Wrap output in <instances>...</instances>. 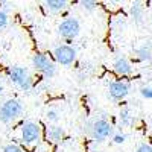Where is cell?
Instances as JSON below:
<instances>
[{
  "mask_svg": "<svg viewBox=\"0 0 152 152\" xmlns=\"http://www.w3.org/2000/svg\"><path fill=\"white\" fill-rule=\"evenodd\" d=\"M23 113V107L17 99H8L0 105V122L11 123L18 119Z\"/></svg>",
  "mask_w": 152,
  "mask_h": 152,
  "instance_id": "obj_1",
  "label": "cell"
},
{
  "mask_svg": "<svg viewBox=\"0 0 152 152\" xmlns=\"http://www.w3.org/2000/svg\"><path fill=\"white\" fill-rule=\"evenodd\" d=\"M9 79H11L12 84H15L23 91H29L34 85V81L31 78L29 72L24 67H20V66H14V67L9 69Z\"/></svg>",
  "mask_w": 152,
  "mask_h": 152,
  "instance_id": "obj_2",
  "label": "cell"
},
{
  "mask_svg": "<svg viewBox=\"0 0 152 152\" xmlns=\"http://www.w3.org/2000/svg\"><path fill=\"white\" fill-rule=\"evenodd\" d=\"M32 67L37 70V72H40L44 78L50 79V78H53L55 73H56V67L52 61H50L44 53H35L32 56Z\"/></svg>",
  "mask_w": 152,
  "mask_h": 152,
  "instance_id": "obj_3",
  "label": "cell"
},
{
  "mask_svg": "<svg viewBox=\"0 0 152 152\" xmlns=\"http://www.w3.org/2000/svg\"><path fill=\"white\" fill-rule=\"evenodd\" d=\"M40 135H41V128L37 122L28 120V122L23 123V126H21V142H23V145L32 146V145L38 143Z\"/></svg>",
  "mask_w": 152,
  "mask_h": 152,
  "instance_id": "obj_4",
  "label": "cell"
},
{
  "mask_svg": "<svg viewBox=\"0 0 152 152\" xmlns=\"http://www.w3.org/2000/svg\"><path fill=\"white\" fill-rule=\"evenodd\" d=\"M81 24L75 17H69L66 20H62L58 26V34L64 38V40H75L79 35Z\"/></svg>",
  "mask_w": 152,
  "mask_h": 152,
  "instance_id": "obj_5",
  "label": "cell"
},
{
  "mask_svg": "<svg viewBox=\"0 0 152 152\" xmlns=\"http://www.w3.org/2000/svg\"><path fill=\"white\" fill-rule=\"evenodd\" d=\"M113 132V126L108 120L105 119H97L91 123V128H90V134L94 138L96 142H104L111 135Z\"/></svg>",
  "mask_w": 152,
  "mask_h": 152,
  "instance_id": "obj_6",
  "label": "cell"
},
{
  "mask_svg": "<svg viewBox=\"0 0 152 152\" xmlns=\"http://www.w3.org/2000/svg\"><path fill=\"white\" fill-rule=\"evenodd\" d=\"M53 55L58 64L61 66H72L76 61V49L69 44H61L53 50Z\"/></svg>",
  "mask_w": 152,
  "mask_h": 152,
  "instance_id": "obj_7",
  "label": "cell"
},
{
  "mask_svg": "<svg viewBox=\"0 0 152 152\" xmlns=\"http://www.w3.org/2000/svg\"><path fill=\"white\" fill-rule=\"evenodd\" d=\"M108 93L113 100H123L129 94V84L126 81H113L108 87Z\"/></svg>",
  "mask_w": 152,
  "mask_h": 152,
  "instance_id": "obj_8",
  "label": "cell"
},
{
  "mask_svg": "<svg viewBox=\"0 0 152 152\" xmlns=\"http://www.w3.org/2000/svg\"><path fill=\"white\" fill-rule=\"evenodd\" d=\"M113 69L119 76H122V78L132 75V66H131V62L126 58H117L116 61H114V64H113Z\"/></svg>",
  "mask_w": 152,
  "mask_h": 152,
  "instance_id": "obj_9",
  "label": "cell"
},
{
  "mask_svg": "<svg viewBox=\"0 0 152 152\" xmlns=\"http://www.w3.org/2000/svg\"><path fill=\"white\" fill-rule=\"evenodd\" d=\"M46 135H47V140L49 142L58 143V142H61L62 138L66 137V131L59 125H50L49 128H47V131H46Z\"/></svg>",
  "mask_w": 152,
  "mask_h": 152,
  "instance_id": "obj_10",
  "label": "cell"
},
{
  "mask_svg": "<svg viewBox=\"0 0 152 152\" xmlns=\"http://www.w3.org/2000/svg\"><path fill=\"white\" fill-rule=\"evenodd\" d=\"M135 55L140 61H146V62H152V43H143L140 47L135 49Z\"/></svg>",
  "mask_w": 152,
  "mask_h": 152,
  "instance_id": "obj_11",
  "label": "cell"
},
{
  "mask_svg": "<svg viewBox=\"0 0 152 152\" xmlns=\"http://www.w3.org/2000/svg\"><path fill=\"white\" fill-rule=\"evenodd\" d=\"M131 17L132 20L137 23V24H140L145 18V8L140 2H132L131 5Z\"/></svg>",
  "mask_w": 152,
  "mask_h": 152,
  "instance_id": "obj_12",
  "label": "cell"
},
{
  "mask_svg": "<svg viewBox=\"0 0 152 152\" xmlns=\"http://www.w3.org/2000/svg\"><path fill=\"white\" fill-rule=\"evenodd\" d=\"M44 6L50 12H61L62 9L67 6V2H66V0H46Z\"/></svg>",
  "mask_w": 152,
  "mask_h": 152,
  "instance_id": "obj_13",
  "label": "cell"
},
{
  "mask_svg": "<svg viewBox=\"0 0 152 152\" xmlns=\"http://www.w3.org/2000/svg\"><path fill=\"white\" fill-rule=\"evenodd\" d=\"M119 120L122 123V126H129L132 123V113L129 108H122L120 113H119Z\"/></svg>",
  "mask_w": 152,
  "mask_h": 152,
  "instance_id": "obj_14",
  "label": "cell"
},
{
  "mask_svg": "<svg viewBox=\"0 0 152 152\" xmlns=\"http://www.w3.org/2000/svg\"><path fill=\"white\" fill-rule=\"evenodd\" d=\"M46 117H47V120L49 122H53V123H56L58 120H59V113H58V110H47V113H46Z\"/></svg>",
  "mask_w": 152,
  "mask_h": 152,
  "instance_id": "obj_15",
  "label": "cell"
},
{
  "mask_svg": "<svg viewBox=\"0 0 152 152\" xmlns=\"http://www.w3.org/2000/svg\"><path fill=\"white\" fill-rule=\"evenodd\" d=\"M81 6H82L84 9H87V11H93V9L97 6V3L93 2V0H82V2H81Z\"/></svg>",
  "mask_w": 152,
  "mask_h": 152,
  "instance_id": "obj_16",
  "label": "cell"
},
{
  "mask_svg": "<svg viewBox=\"0 0 152 152\" xmlns=\"http://www.w3.org/2000/svg\"><path fill=\"white\" fill-rule=\"evenodd\" d=\"M6 26H8V14L3 9H0V29H3Z\"/></svg>",
  "mask_w": 152,
  "mask_h": 152,
  "instance_id": "obj_17",
  "label": "cell"
},
{
  "mask_svg": "<svg viewBox=\"0 0 152 152\" xmlns=\"http://www.w3.org/2000/svg\"><path fill=\"white\" fill-rule=\"evenodd\" d=\"M3 152H23V149L20 146L14 145V143H9V145H6L3 148Z\"/></svg>",
  "mask_w": 152,
  "mask_h": 152,
  "instance_id": "obj_18",
  "label": "cell"
},
{
  "mask_svg": "<svg viewBox=\"0 0 152 152\" xmlns=\"http://www.w3.org/2000/svg\"><path fill=\"white\" fill-rule=\"evenodd\" d=\"M140 93L145 99H152V87H142Z\"/></svg>",
  "mask_w": 152,
  "mask_h": 152,
  "instance_id": "obj_19",
  "label": "cell"
},
{
  "mask_svg": "<svg viewBox=\"0 0 152 152\" xmlns=\"http://www.w3.org/2000/svg\"><path fill=\"white\" fill-rule=\"evenodd\" d=\"M125 140H126V135L125 134H120V132L113 137V142L116 143V145H122V143H125Z\"/></svg>",
  "mask_w": 152,
  "mask_h": 152,
  "instance_id": "obj_20",
  "label": "cell"
},
{
  "mask_svg": "<svg viewBox=\"0 0 152 152\" xmlns=\"http://www.w3.org/2000/svg\"><path fill=\"white\" fill-rule=\"evenodd\" d=\"M137 152H152V146L146 145V143H142L140 146L137 148Z\"/></svg>",
  "mask_w": 152,
  "mask_h": 152,
  "instance_id": "obj_21",
  "label": "cell"
},
{
  "mask_svg": "<svg viewBox=\"0 0 152 152\" xmlns=\"http://www.w3.org/2000/svg\"><path fill=\"white\" fill-rule=\"evenodd\" d=\"M2 91H3V88H2V87H0V94H2Z\"/></svg>",
  "mask_w": 152,
  "mask_h": 152,
  "instance_id": "obj_22",
  "label": "cell"
}]
</instances>
